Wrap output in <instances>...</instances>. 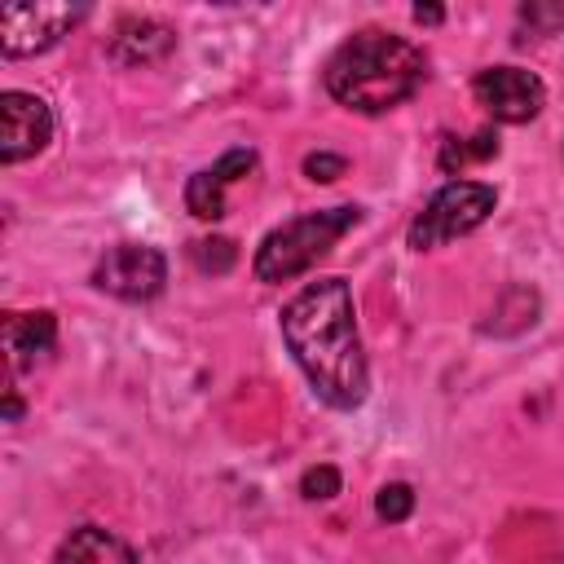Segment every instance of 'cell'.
<instances>
[{
	"label": "cell",
	"mask_w": 564,
	"mask_h": 564,
	"mask_svg": "<svg viewBox=\"0 0 564 564\" xmlns=\"http://www.w3.org/2000/svg\"><path fill=\"white\" fill-rule=\"evenodd\" d=\"M251 167H256V150H251V145L225 150L212 167H203V172L189 176V185H185V207H189L198 220H220V216H225V189H229L234 181H242Z\"/></svg>",
	"instance_id": "cell-9"
},
{
	"label": "cell",
	"mask_w": 564,
	"mask_h": 564,
	"mask_svg": "<svg viewBox=\"0 0 564 564\" xmlns=\"http://www.w3.org/2000/svg\"><path fill=\"white\" fill-rule=\"evenodd\" d=\"M53 141V110L44 97L9 88L0 93V159L22 163Z\"/></svg>",
	"instance_id": "cell-8"
},
{
	"label": "cell",
	"mask_w": 564,
	"mask_h": 564,
	"mask_svg": "<svg viewBox=\"0 0 564 564\" xmlns=\"http://www.w3.org/2000/svg\"><path fill=\"white\" fill-rule=\"evenodd\" d=\"M414 18L419 22H441V9L436 4H414Z\"/></svg>",
	"instance_id": "cell-19"
},
{
	"label": "cell",
	"mask_w": 564,
	"mask_h": 564,
	"mask_svg": "<svg viewBox=\"0 0 564 564\" xmlns=\"http://www.w3.org/2000/svg\"><path fill=\"white\" fill-rule=\"evenodd\" d=\"M57 348V322L53 313L35 308V313H9L4 317V352H9V370H35L48 361V352Z\"/></svg>",
	"instance_id": "cell-11"
},
{
	"label": "cell",
	"mask_w": 564,
	"mask_h": 564,
	"mask_svg": "<svg viewBox=\"0 0 564 564\" xmlns=\"http://www.w3.org/2000/svg\"><path fill=\"white\" fill-rule=\"evenodd\" d=\"M282 339L304 370L308 388L335 405L357 410L370 388L361 335H357V308L344 278H317L282 308Z\"/></svg>",
	"instance_id": "cell-1"
},
{
	"label": "cell",
	"mask_w": 564,
	"mask_h": 564,
	"mask_svg": "<svg viewBox=\"0 0 564 564\" xmlns=\"http://www.w3.org/2000/svg\"><path fill=\"white\" fill-rule=\"evenodd\" d=\"M84 4H9L0 9V53L31 57L48 53L75 22H84Z\"/></svg>",
	"instance_id": "cell-6"
},
{
	"label": "cell",
	"mask_w": 564,
	"mask_h": 564,
	"mask_svg": "<svg viewBox=\"0 0 564 564\" xmlns=\"http://www.w3.org/2000/svg\"><path fill=\"white\" fill-rule=\"evenodd\" d=\"M357 220H361V207H352V203L322 207V212H304L295 220H282L256 247V260H251L256 278L260 282H291V278L308 273Z\"/></svg>",
	"instance_id": "cell-3"
},
{
	"label": "cell",
	"mask_w": 564,
	"mask_h": 564,
	"mask_svg": "<svg viewBox=\"0 0 564 564\" xmlns=\"http://www.w3.org/2000/svg\"><path fill=\"white\" fill-rule=\"evenodd\" d=\"M494 203H498V194L485 181H449V185H441L423 203V212L410 220V247L414 251H432L441 242H454V238L471 234L476 225L489 220Z\"/></svg>",
	"instance_id": "cell-4"
},
{
	"label": "cell",
	"mask_w": 564,
	"mask_h": 564,
	"mask_svg": "<svg viewBox=\"0 0 564 564\" xmlns=\"http://www.w3.org/2000/svg\"><path fill=\"white\" fill-rule=\"evenodd\" d=\"M18 414H22V401H18V392H9V397H4V419L18 423Z\"/></svg>",
	"instance_id": "cell-20"
},
{
	"label": "cell",
	"mask_w": 564,
	"mask_h": 564,
	"mask_svg": "<svg viewBox=\"0 0 564 564\" xmlns=\"http://www.w3.org/2000/svg\"><path fill=\"white\" fill-rule=\"evenodd\" d=\"M189 251H194V264H198L203 273H225V269L238 260V251H234L229 238H198Z\"/></svg>",
	"instance_id": "cell-15"
},
{
	"label": "cell",
	"mask_w": 564,
	"mask_h": 564,
	"mask_svg": "<svg viewBox=\"0 0 564 564\" xmlns=\"http://www.w3.org/2000/svg\"><path fill=\"white\" fill-rule=\"evenodd\" d=\"M172 48H176V31L159 18H119L106 40V57L115 66H150Z\"/></svg>",
	"instance_id": "cell-10"
},
{
	"label": "cell",
	"mask_w": 564,
	"mask_h": 564,
	"mask_svg": "<svg viewBox=\"0 0 564 564\" xmlns=\"http://www.w3.org/2000/svg\"><path fill=\"white\" fill-rule=\"evenodd\" d=\"M344 167H348V159H344V154H326V150H317V154H308V159H304L308 181H339V176H344Z\"/></svg>",
	"instance_id": "cell-17"
},
{
	"label": "cell",
	"mask_w": 564,
	"mask_h": 564,
	"mask_svg": "<svg viewBox=\"0 0 564 564\" xmlns=\"http://www.w3.org/2000/svg\"><path fill=\"white\" fill-rule=\"evenodd\" d=\"M300 494H304L308 502H326V498H335V494H339V471H335L330 463L308 467V471L300 476Z\"/></svg>",
	"instance_id": "cell-16"
},
{
	"label": "cell",
	"mask_w": 564,
	"mask_h": 564,
	"mask_svg": "<svg viewBox=\"0 0 564 564\" xmlns=\"http://www.w3.org/2000/svg\"><path fill=\"white\" fill-rule=\"evenodd\" d=\"M410 511H414V489H410V485L392 480V485H383V489L375 494V516H379V520L401 524Z\"/></svg>",
	"instance_id": "cell-14"
},
{
	"label": "cell",
	"mask_w": 564,
	"mask_h": 564,
	"mask_svg": "<svg viewBox=\"0 0 564 564\" xmlns=\"http://www.w3.org/2000/svg\"><path fill=\"white\" fill-rule=\"evenodd\" d=\"M520 22H529V31H555V26H564V9L560 4H524L520 9Z\"/></svg>",
	"instance_id": "cell-18"
},
{
	"label": "cell",
	"mask_w": 564,
	"mask_h": 564,
	"mask_svg": "<svg viewBox=\"0 0 564 564\" xmlns=\"http://www.w3.org/2000/svg\"><path fill=\"white\" fill-rule=\"evenodd\" d=\"M53 564H137L132 546L101 524H79L57 542Z\"/></svg>",
	"instance_id": "cell-12"
},
{
	"label": "cell",
	"mask_w": 564,
	"mask_h": 564,
	"mask_svg": "<svg viewBox=\"0 0 564 564\" xmlns=\"http://www.w3.org/2000/svg\"><path fill=\"white\" fill-rule=\"evenodd\" d=\"M471 93L485 106V115L498 123H529L546 106L542 79L524 66H485V70H476Z\"/></svg>",
	"instance_id": "cell-7"
},
{
	"label": "cell",
	"mask_w": 564,
	"mask_h": 564,
	"mask_svg": "<svg viewBox=\"0 0 564 564\" xmlns=\"http://www.w3.org/2000/svg\"><path fill=\"white\" fill-rule=\"evenodd\" d=\"M163 282H167V260L150 242H119L93 269V286L115 300H128V304L154 300L163 291Z\"/></svg>",
	"instance_id": "cell-5"
},
{
	"label": "cell",
	"mask_w": 564,
	"mask_h": 564,
	"mask_svg": "<svg viewBox=\"0 0 564 564\" xmlns=\"http://www.w3.org/2000/svg\"><path fill=\"white\" fill-rule=\"evenodd\" d=\"M427 75V57L414 40L366 26L352 31L326 62V93L357 110V115H383L414 97V88Z\"/></svg>",
	"instance_id": "cell-2"
},
{
	"label": "cell",
	"mask_w": 564,
	"mask_h": 564,
	"mask_svg": "<svg viewBox=\"0 0 564 564\" xmlns=\"http://www.w3.org/2000/svg\"><path fill=\"white\" fill-rule=\"evenodd\" d=\"M494 154H498V137L485 128V132H476V137H467V141L449 137V141L441 145V167L454 172V167H463V163H480V159H494Z\"/></svg>",
	"instance_id": "cell-13"
}]
</instances>
